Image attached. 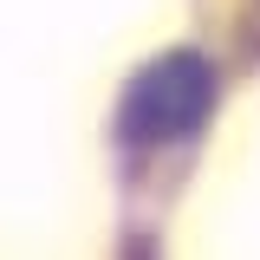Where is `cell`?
Wrapping results in <instances>:
<instances>
[{"instance_id": "cell-1", "label": "cell", "mask_w": 260, "mask_h": 260, "mask_svg": "<svg viewBox=\"0 0 260 260\" xmlns=\"http://www.w3.org/2000/svg\"><path fill=\"white\" fill-rule=\"evenodd\" d=\"M208 111H215L208 59L202 52H162L124 91V137L130 143H169V137H189Z\"/></svg>"}]
</instances>
